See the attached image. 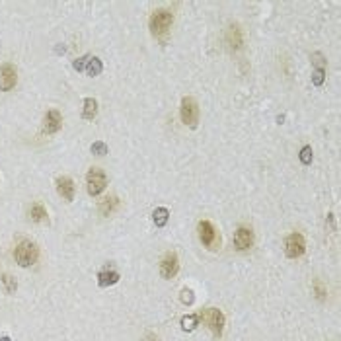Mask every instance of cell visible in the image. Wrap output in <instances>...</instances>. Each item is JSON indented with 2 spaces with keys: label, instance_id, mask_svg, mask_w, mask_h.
Segmentation results:
<instances>
[{
  "label": "cell",
  "instance_id": "obj_1",
  "mask_svg": "<svg viewBox=\"0 0 341 341\" xmlns=\"http://www.w3.org/2000/svg\"><path fill=\"white\" fill-rule=\"evenodd\" d=\"M14 257H16V263L20 267H29L37 261L39 252L37 246L29 240H20L16 250H14Z\"/></svg>",
  "mask_w": 341,
  "mask_h": 341
},
{
  "label": "cell",
  "instance_id": "obj_2",
  "mask_svg": "<svg viewBox=\"0 0 341 341\" xmlns=\"http://www.w3.org/2000/svg\"><path fill=\"white\" fill-rule=\"evenodd\" d=\"M172 22H174V14L170 12V10H156V12L150 16L152 35L162 37L164 33H168V29L172 27Z\"/></svg>",
  "mask_w": 341,
  "mask_h": 341
},
{
  "label": "cell",
  "instance_id": "obj_3",
  "mask_svg": "<svg viewBox=\"0 0 341 341\" xmlns=\"http://www.w3.org/2000/svg\"><path fill=\"white\" fill-rule=\"evenodd\" d=\"M86 185H88V193L92 197H96V195H100L101 191L105 190V185H107V176L103 174V170L100 168H92L88 172V176H86Z\"/></svg>",
  "mask_w": 341,
  "mask_h": 341
},
{
  "label": "cell",
  "instance_id": "obj_4",
  "mask_svg": "<svg viewBox=\"0 0 341 341\" xmlns=\"http://www.w3.org/2000/svg\"><path fill=\"white\" fill-rule=\"evenodd\" d=\"M179 113H181V121H183L185 125H190L191 129L197 127V121H199V107H197V101L193 100V98H183V100H181Z\"/></svg>",
  "mask_w": 341,
  "mask_h": 341
},
{
  "label": "cell",
  "instance_id": "obj_5",
  "mask_svg": "<svg viewBox=\"0 0 341 341\" xmlns=\"http://www.w3.org/2000/svg\"><path fill=\"white\" fill-rule=\"evenodd\" d=\"M199 318L205 320V324L211 328V331L215 333L216 337L222 335V329H224V314H222L220 310H216V308H207Z\"/></svg>",
  "mask_w": 341,
  "mask_h": 341
},
{
  "label": "cell",
  "instance_id": "obj_6",
  "mask_svg": "<svg viewBox=\"0 0 341 341\" xmlns=\"http://www.w3.org/2000/svg\"><path fill=\"white\" fill-rule=\"evenodd\" d=\"M197 230H199V240L203 242V246L215 250L216 246L220 244V238H218V234H216V228L213 226L209 220H201Z\"/></svg>",
  "mask_w": 341,
  "mask_h": 341
},
{
  "label": "cell",
  "instance_id": "obj_7",
  "mask_svg": "<svg viewBox=\"0 0 341 341\" xmlns=\"http://www.w3.org/2000/svg\"><path fill=\"white\" fill-rule=\"evenodd\" d=\"M285 252H287V255L292 257V259L300 257V255L306 252V240H304V236L300 232H292L291 236H287V240H285Z\"/></svg>",
  "mask_w": 341,
  "mask_h": 341
},
{
  "label": "cell",
  "instance_id": "obj_8",
  "mask_svg": "<svg viewBox=\"0 0 341 341\" xmlns=\"http://www.w3.org/2000/svg\"><path fill=\"white\" fill-rule=\"evenodd\" d=\"M234 246L238 252H248L253 246V232L250 228L240 226L234 234Z\"/></svg>",
  "mask_w": 341,
  "mask_h": 341
},
{
  "label": "cell",
  "instance_id": "obj_9",
  "mask_svg": "<svg viewBox=\"0 0 341 341\" xmlns=\"http://www.w3.org/2000/svg\"><path fill=\"white\" fill-rule=\"evenodd\" d=\"M18 82V74H16V68L12 64H2L0 66V90L2 92H8L12 90Z\"/></svg>",
  "mask_w": 341,
  "mask_h": 341
},
{
  "label": "cell",
  "instance_id": "obj_10",
  "mask_svg": "<svg viewBox=\"0 0 341 341\" xmlns=\"http://www.w3.org/2000/svg\"><path fill=\"white\" fill-rule=\"evenodd\" d=\"M179 271V259H177L176 253H166L162 263H160V273L164 279H172L177 275Z\"/></svg>",
  "mask_w": 341,
  "mask_h": 341
},
{
  "label": "cell",
  "instance_id": "obj_11",
  "mask_svg": "<svg viewBox=\"0 0 341 341\" xmlns=\"http://www.w3.org/2000/svg\"><path fill=\"white\" fill-rule=\"evenodd\" d=\"M61 127H63V115L59 113L57 109H51V111H47L45 119H43V133L53 135V133H57Z\"/></svg>",
  "mask_w": 341,
  "mask_h": 341
},
{
  "label": "cell",
  "instance_id": "obj_12",
  "mask_svg": "<svg viewBox=\"0 0 341 341\" xmlns=\"http://www.w3.org/2000/svg\"><path fill=\"white\" fill-rule=\"evenodd\" d=\"M224 41L230 49L238 51L244 43V35H242V29L238 25H228L226 33H224Z\"/></svg>",
  "mask_w": 341,
  "mask_h": 341
},
{
  "label": "cell",
  "instance_id": "obj_13",
  "mask_svg": "<svg viewBox=\"0 0 341 341\" xmlns=\"http://www.w3.org/2000/svg\"><path fill=\"white\" fill-rule=\"evenodd\" d=\"M57 193L66 201H72L74 199V181L66 176L59 177L57 179Z\"/></svg>",
  "mask_w": 341,
  "mask_h": 341
},
{
  "label": "cell",
  "instance_id": "obj_14",
  "mask_svg": "<svg viewBox=\"0 0 341 341\" xmlns=\"http://www.w3.org/2000/svg\"><path fill=\"white\" fill-rule=\"evenodd\" d=\"M117 207H119V199H117V197H113V195H111V197H105V199L100 203V213L103 216H109L117 211Z\"/></svg>",
  "mask_w": 341,
  "mask_h": 341
},
{
  "label": "cell",
  "instance_id": "obj_15",
  "mask_svg": "<svg viewBox=\"0 0 341 341\" xmlns=\"http://www.w3.org/2000/svg\"><path fill=\"white\" fill-rule=\"evenodd\" d=\"M47 209L41 205V203H35V205H31V209H29V218L33 220V222H45L47 220Z\"/></svg>",
  "mask_w": 341,
  "mask_h": 341
},
{
  "label": "cell",
  "instance_id": "obj_16",
  "mask_svg": "<svg viewBox=\"0 0 341 341\" xmlns=\"http://www.w3.org/2000/svg\"><path fill=\"white\" fill-rule=\"evenodd\" d=\"M119 281V273L117 271H100L98 273V283H100V287H109V285H115Z\"/></svg>",
  "mask_w": 341,
  "mask_h": 341
},
{
  "label": "cell",
  "instance_id": "obj_17",
  "mask_svg": "<svg viewBox=\"0 0 341 341\" xmlns=\"http://www.w3.org/2000/svg\"><path fill=\"white\" fill-rule=\"evenodd\" d=\"M84 119H94L98 115V101L94 98H86L84 100Z\"/></svg>",
  "mask_w": 341,
  "mask_h": 341
},
{
  "label": "cell",
  "instance_id": "obj_18",
  "mask_svg": "<svg viewBox=\"0 0 341 341\" xmlns=\"http://www.w3.org/2000/svg\"><path fill=\"white\" fill-rule=\"evenodd\" d=\"M199 314H190V316L181 318V329L183 331H193V329L199 326Z\"/></svg>",
  "mask_w": 341,
  "mask_h": 341
},
{
  "label": "cell",
  "instance_id": "obj_19",
  "mask_svg": "<svg viewBox=\"0 0 341 341\" xmlns=\"http://www.w3.org/2000/svg\"><path fill=\"white\" fill-rule=\"evenodd\" d=\"M154 224L156 226H166V222H168V218H170V211L164 209V207H160V209H156L154 211Z\"/></svg>",
  "mask_w": 341,
  "mask_h": 341
},
{
  "label": "cell",
  "instance_id": "obj_20",
  "mask_svg": "<svg viewBox=\"0 0 341 341\" xmlns=\"http://www.w3.org/2000/svg\"><path fill=\"white\" fill-rule=\"evenodd\" d=\"M101 70H103V66H101V61L100 59H90L88 64H86V72H88L90 76H98L101 74Z\"/></svg>",
  "mask_w": 341,
  "mask_h": 341
},
{
  "label": "cell",
  "instance_id": "obj_21",
  "mask_svg": "<svg viewBox=\"0 0 341 341\" xmlns=\"http://www.w3.org/2000/svg\"><path fill=\"white\" fill-rule=\"evenodd\" d=\"M312 289H314V294L318 296V300H326V298H328V289L324 287V283H322L320 279H316V281H314Z\"/></svg>",
  "mask_w": 341,
  "mask_h": 341
},
{
  "label": "cell",
  "instance_id": "obj_22",
  "mask_svg": "<svg viewBox=\"0 0 341 341\" xmlns=\"http://www.w3.org/2000/svg\"><path fill=\"white\" fill-rule=\"evenodd\" d=\"M0 281H2V285L6 287V292H14L18 289L16 279H14L12 275H8V273H2V275H0Z\"/></svg>",
  "mask_w": 341,
  "mask_h": 341
},
{
  "label": "cell",
  "instance_id": "obj_23",
  "mask_svg": "<svg viewBox=\"0 0 341 341\" xmlns=\"http://www.w3.org/2000/svg\"><path fill=\"white\" fill-rule=\"evenodd\" d=\"M90 150H92V154H96V156H103V154H107V146H105L103 142H94V144L90 146Z\"/></svg>",
  "mask_w": 341,
  "mask_h": 341
},
{
  "label": "cell",
  "instance_id": "obj_24",
  "mask_svg": "<svg viewBox=\"0 0 341 341\" xmlns=\"http://www.w3.org/2000/svg\"><path fill=\"white\" fill-rule=\"evenodd\" d=\"M300 162L302 164H310L312 162V146H304L300 150Z\"/></svg>",
  "mask_w": 341,
  "mask_h": 341
},
{
  "label": "cell",
  "instance_id": "obj_25",
  "mask_svg": "<svg viewBox=\"0 0 341 341\" xmlns=\"http://www.w3.org/2000/svg\"><path fill=\"white\" fill-rule=\"evenodd\" d=\"M181 302L187 304V306H191V304L195 302V296H193V291H191V289H183V291H181Z\"/></svg>",
  "mask_w": 341,
  "mask_h": 341
},
{
  "label": "cell",
  "instance_id": "obj_26",
  "mask_svg": "<svg viewBox=\"0 0 341 341\" xmlns=\"http://www.w3.org/2000/svg\"><path fill=\"white\" fill-rule=\"evenodd\" d=\"M88 61H90L88 55H84V57L76 59V61H74V68H76V70H86V64H88Z\"/></svg>",
  "mask_w": 341,
  "mask_h": 341
},
{
  "label": "cell",
  "instance_id": "obj_27",
  "mask_svg": "<svg viewBox=\"0 0 341 341\" xmlns=\"http://www.w3.org/2000/svg\"><path fill=\"white\" fill-rule=\"evenodd\" d=\"M324 76H326V70H324V68H318L316 72H314V78H312V80H314L316 86H320V84L324 82Z\"/></svg>",
  "mask_w": 341,
  "mask_h": 341
},
{
  "label": "cell",
  "instance_id": "obj_28",
  "mask_svg": "<svg viewBox=\"0 0 341 341\" xmlns=\"http://www.w3.org/2000/svg\"><path fill=\"white\" fill-rule=\"evenodd\" d=\"M142 341H160V339H158L156 335H146V337H144Z\"/></svg>",
  "mask_w": 341,
  "mask_h": 341
},
{
  "label": "cell",
  "instance_id": "obj_29",
  "mask_svg": "<svg viewBox=\"0 0 341 341\" xmlns=\"http://www.w3.org/2000/svg\"><path fill=\"white\" fill-rule=\"evenodd\" d=\"M2 341H10V337H6V335H4V337H2Z\"/></svg>",
  "mask_w": 341,
  "mask_h": 341
}]
</instances>
